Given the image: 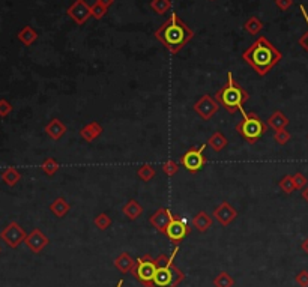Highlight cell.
<instances>
[{"instance_id": "29", "label": "cell", "mask_w": 308, "mask_h": 287, "mask_svg": "<svg viewBox=\"0 0 308 287\" xmlns=\"http://www.w3.org/2000/svg\"><path fill=\"white\" fill-rule=\"evenodd\" d=\"M94 223H95V225H97V229H98V230L104 232V230H107V229L110 227L113 221H112V217H110L109 214L101 212V214H98V215L95 217Z\"/></svg>"}, {"instance_id": "39", "label": "cell", "mask_w": 308, "mask_h": 287, "mask_svg": "<svg viewBox=\"0 0 308 287\" xmlns=\"http://www.w3.org/2000/svg\"><path fill=\"white\" fill-rule=\"evenodd\" d=\"M275 5L281 11H287L289 8H292V5H293V0H275Z\"/></svg>"}, {"instance_id": "17", "label": "cell", "mask_w": 308, "mask_h": 287, "mask_svg": "<svg viewBox=\"0 0 308 287\" xmlns=\"http://www.w3.org/2000/svg\"><path fill=\"white\" fill-rule=\"evenodd\" d=\"M44 131L47 132L53 140H60L66 134V125L59 119H51L50 122L45 125Z\"/></svg>"}, {"instance_id": "40", "label": "cell", "mask_w": 308, "mask_h": 287, "mask_svg": "<svg viewBox=\"0 0 308 287\" xmlns=\"http://www.w3.org/2000/svg\"><path fill=\"white\" fill-rule=\"evenodd\" d=\"M97 2L101 3V5H104L105 8H110L114 3V0H97Z\"/></svg>"}, {"instance_id": "15", "label": "cell", "mask_w": 308, "mask_h": 287, "mask_svg": "<svg viewBox=\"0 0 308 287\" xmlns=\"http://www.w3.org/2000/svg\"><path fill=\"white\" fill-rule=\"evenodd\" d=\"M102 127L99 122H97V120H94V122H89L87 125H84L81 129H80V137L87 142V143H92V142H95L97 139L101 137V134H102Z\"/></svg>"}, {"instance_id": "21", "label": "cell", "mask_w": 308, "mask_h": 287, "mask_svg": "<svg viewBox=\"0 0 308 287\" xmlns=\"http://www.w3.org/2000/svg\"><path fill=\"white\" fill-rule=\"evenodd\" d=\"M213 152H221V150L224 149V147H227V144H228V140L224 137V134L223 132H220V131H217V132H213L211 137L208 139V143H206Z\"/></svg>"}, {"instance_id": "4", "label": "cell", "mask_w": 308, "mask_h": 287, "mask_svg": "<svg viewBox=\"0 0 308 287\" xmlns=\"http://www.w3.org/2000/svg\"><path fill=\"white\" fill-rule=\"evenodd\" d=\"M241 113H242V119L236 124L235 129L250 144H254L256 142H259L266 134L268 124H265L263 120L259 117V114L254 113V112L248 113V112L242 110Z\"/></svg>"}, {"instance_id": "37", "label": "cell", "mask_w": 308, "mask_h": 287, "mask_svg": "<svg viewBox=\"0 0 308 287\" xmlns=\"http://www.w3.org/2000/svg\"><path fill=\"white\" fill-rule=\"evenodd\" d=\"M295 281L301 287H308V271H305V269L299 271V272L296 274V277H295Z\"/></svg>"}, {"instance_id": "10", "label": "cell", "mask_w": 308, "mask_h": 287, "mask_svg": "<svg viewBox=\"0 0 308 287\" xmlns=\"http://www.w3.org/2000/svg\"><path fill=\"white\" fill-rule=\"evenodd\" d=\"M188 233H190V229H188L187 223L175 215L173 220L170 221V224H168L165 236L170 239L175 245H179L182 240H183V238L187 236Z\"/></svg>"}, {"instance_id": "12", "label": "cell", "mask_w": 308, "mask_h": 287, "mask_svg": "<svg viewBox=\"0 0 308 287\" xmlns=\"http://www.w3.org/2000/svg\"><path fill=\"white\" fill-rule=\"evenodd\" d=\"M26 236H27L26 232L17 223H11L8 227L2 232V239L12 248H17L23 240H26Z\"/></svg>"}, {"instance_id": "25", "label": "cell", "mask_w": 308, "mask_h": 287, "mask_svg": "<svg viewBox=\"0 0 308 287\" xmlns=\"http://www.w3.org/2000/svg\"><path fill=\"white\" fill-rule=\"evenodd\" d=\"M157 175V170L152 164H143L137 169V176L140 177L143 182H149Z\"/></svg>"}, {"instance_id": "20", "label": "cell", "mask_w": 308, "mask_h": 287, "mask_svg": "<svg viewBox=\"0 0 308 287\" xmlns=\"http://www.w3.org/2000/svg\"><path fill=\"white\" fill-rule=\"evenodd\" d=\"M193 225H194V229H197L200 233H205L211 229L212 218L208 212H205V210H200V212L193 218Z\"/></svg>"}, {"instance_id": "16", "label": "cell", "mask_w": 308, "mask_h": 287, "mask_svg": "<svg viewBox=\"0 0 308 287\" xmlns=\"http://www.w3.org/2000/svg\"><path fill=\"white\" fill-rule=\"evenodd\" d=\"M114 268L122 274H130L135 268V260L130 255V253H122L114 259Z\"/></svg>"}, {"instance_id": "14", "label": "cell", "mask_w": 308, "mask_h": 287, "mask_svg": "<svg viewBox=\"0 0 308 287\" xmlns=\"http://www.w3.org/2000/svg\"><path fill=\"white\" fill-rule=\"evenodd\" d=\"M24 242H26V245H27L30 250H32L33 253H41L45 247L49 245L50 240H49V238L45 236L39 229H35V230H32V232H30V233L26 236V240H24Z\"/></svg>"}, {"instance_id": "7", "label": "cell", "mask_w": 308, "mask_h": 287, "mask_svg": "<svg viewBox=\"0 0 308 287\" xmlns=\"http://www.w3.org/2000/svg\"><path fill=\"white\" fill-rule=\"evenodd\" d=\"M157 265L149 254L143 255V257H138L135 260V268L132 271V275L140 281L146 287H152V280L155 277Z\"/></svg>"}, {"instance_id": "23", "label": "cell", "mask_w": 308, "mask_h": 287, "mask_svg": "<svg viewBox=\"0 0 308 287\" xmlns=\"http://www.w3.org/2000/svg\"><path fill=\"white\" fill-rule=\"evenodd\" d=\"M18 39L29 47V45H32L38 39V33H36V30L33 27L26 26L18 32Z\"/></svg>"}, {"instance_id": "8", "label": "cell", "mask_w": 308, "mask_h": 287, "mask_svg": "<svg viewBox=\"0 0 308 287\" xmlns=\"http://www.w3.org/2000/svg\"><path fill=\"white\" fill-rule=\"evenodd\" d=\"M194 112L202 117L203 120H209L212 119V116L217 114V112L220 110V104L217 99H213L211 95H203L200 96L195 102H194Z\"/></svg>"}, {"instance_id": "26", "label": "cell", "mask_w": 308, "mask_h": 287, "mask_svg": "<svg viewBox=\"0 0 308 287\" xmlns=\"http://www.w3.org/2000/svg\"><path fill=\"white\" fill-rule=\"evenodd\" d=\"M150 9L158 15H165L172 9V0H150Z\"/></svg>"}, {"instance_id": "41", "label": "cell", "mask_w": 308, "mask_h": 287, "mask_svg": "<svg viewBox=\"0 0 308 287\" xmlns=\"http://www.w3.org/2000/svg\"><path fill=\"white\" fill-rule=\"evenodd\" d=\"M301 248H302V251H304L305 254H308V238H305V239L302 240Z\"/></svg>"}, {"instance_id": "24", "label": "cell", "mask_w": 308, "mask_h": 287, "mask_svg": "<svg viewBox=\"0 0 308 287\" xmlns=\"http://www.w3.org/2000/svg\"><path fill=\"white\" fill-rule=\"evenodd\" d=\"M243 29H245L246 33H250V35L254 36V35H259L261 32V29H263V23L259 20V17H250L248 20L243 23Z\"/></svg>"}, {"instance_id": "5", "label": "cell", "mask_w": 308, "mask_h": 287, "mask_svg": "<svg viewBox=\"0 0 308 287\" xmlns=\"http://www.w3.org/2000/svg\"><path fill=\"white\" fill-rule=\"evenodd\" d=\"M178 251L179 248L176 245L172 251L170 262L157 266L155 277L152 280V287H178L185 280V272L175 265V257Z\"/></svg>"}, {"instance_id": "1", "label": "cell", "mask_w": 308, "mask_h": 287, "mask_svg": "<svg viewBox=\"0 0 308 287\" xmlns=\"http://www.w3.org/2000/svg\"><path fill=\"white\" fill-rule=\"evenodd\" d=\"M281 59H283L281 51L266 36H259L242 53V60L248 66H251L260 77L268 75L274 66L280 64Z\"/></svg>"}, {"instance_id": "19", "label": "cell", "mask_w": 308, "mask_h": 287, "mask_svg": "<svg viewBox=\"0 0 308 287\" xmlns=\"http://www.w3.org/2000/svg\"><path fill=\"white\" fill-rule=\"evenodd\" d=\"M289 117L284 116V113L281 110H276L269 117H268V127L272 128L274 131H278V129H283L289 125Z\"/></svg>"}, {"instance_id": "43", "label": "cell", "mask_w": 308, "mask_h": 287, "mask_svg": "<svg viewBox=\"0 0 308 287\" xmlns=\"http://www.w3.org/2000/svg\"><path fill=\"white\" fill-rule=\"evenodd\" d=\"M122 286H123V280H120V281L117 283V286H116V287H122Z\"/></svg>"}, {"instance_id": "22", "label": "cell", "mask_w": 308, "mask_h": 287, "mask_svg": "<svg viewBox=\"0 0 308 287\" xmlns=\"http://www.w3.org/2000/svg\"><path fill=\"white\" fill-rule=\"evenodd\" d=\"M69 203L64 199V197H57L51 205H50V210L57 217V218H64L68 212H69Z\"/></svg>"}, {"instance_id": "30", "label": "cell", "mask_w": 308, "mask_h": 287, "mask_svg": "<svg viewBox=\"0 0 308 287\" xmlns=\"http://www.w3.org/2000/svg\"><path fill=\"white\" fill-rule=\"evenodd\" d=\"M278 187L281 188L283 192L286 194H292L295 190H296V185H295V180H293V176L292 175H286L281 177V180L278 182Z\"/></svg>"}, {"instance_id": "38", "label": "cell", "mask_w": 308, "mask_h": 287, "mask_svg": "<svg viewBox=\"0 0 308 287\" xmlns=\"http://www.w3.org/2000/svg\"><path fill=\"white\" fill-rule=\"evenodd\" d=\"M12 112V105L6 99H0V116L6 117Z\"/></svg>"}, {"instance_id": "9", "label": "cell", "mask_w": 308, "mask_h": 287, "mask_svg": "<svg viewBox=\"0 0 308 287\" xmlns=\"http://www.w3.org/2000/svg\"><path fill=\"white\" fill-rule=\"evenodd\" d=\"M66 14L71 20H74V23L77 26H83L92 17L90 5L86 2V0H75V2L68 8Z\"/></svg>"}, {"instance_id": "28", "label": "cell", "mask_w": 308, "mask_h": 287, "mask_svg": "<svg viewBox=\"0 0 308 287\" xmlns=\"http://www.w3.org/2000/svg\"><path fill=\"white\" fill-rule=\"evenodd\" d=\"M2 179L5 180V184L9 185V187H14L15 184L18 182V180L21 179V175L18 173L17 169L14 167H8L3 173H2Z\"/></svg>"}, {"instance_id": "34", "label": "cell", "mask_w": 308, "mask_h": 287, "mask_svg": "<svg viewBox=\"0 0 308 287\" xmlns=\"http://www.w3.org/2000/svg\"><path fill=\"white\" fill-rule=\"evenodd\" d=\"M299 9H301V12H302V17H304V20H305V23L308 24V12H307V9H305V6L304 5H301L299 6ZM299 45H301V47L308 53V30H307V32L299 38Z\"/></svg>"}, {"instance_id": "27", "label": "cell", "mask_w": 308, "mask_h": 287, "mask_svg": "<svg viewBox=\"0 0 308 287\" xmlns=\"http://www.w3.org/2000/svg\"><path fill=\"white\" fill-rule=\"evenodd\" d=\"M213 286L215 287H233L235 286V280L228 272L223 271V272H220L217 277L213 278Z\"/></svg>"}, {"instance_id": "6", "label": "cell", "mask_w": 308, "mask_h": 287, "mask_svg": "<svg viewBox=\"0 0 308 287\" xmlns=\"http://www.w3.org/2000/svg\"><path fill=\"white\" fill-rule=\"evenodd\" d=\"M206 147H208V144H200L197 147L187 150L179 159L180 164L183 165V169L188 170L190 173H197L202 170L206 164V157H205Z\"/></svg>"}, {"instance_id": "44", "label": "cell", "mask_w": 308, "mask_h": 287, "mask_svg": "<svg viewBox=\"0 0 308 287\" xmlns=\"http://www.w3.org/2000/svg\"><path fill=\"white\" fill-rule=\"evenodd\" d=\"M211 2H213V0H211Z\"/></svg>"}, {"instance_id": "13", "label": "cell", "mask_w": 308, "mask_h": 287, "mask_svg": "<svg viewBox=\"0 0 308 287\" xmlns=\"http://www.w3.org/2000/svg\"><path fill=\"white\" fill-rule=\"evenodd\" d=\"M213 217L223 225V227H227V225H230L236 220L238 212L228 202H223V203H220L217 207L213 209Z\"/></svg>"}, {"instance_id": "31", "label": "cell", "mask_w": 308, "mask_h": 287, "mask_svg": "<svg viewBox=\"0 0 308 287\" xmlns=\"http://www.w3.org/2000/svg\"><path fill=\"white\" fill-rule=\"evenodd\" d=\"M41 169L47 176H54L57 173V170H59V162L54 158H47L42 162Z\"/></svg>"}, {"instance_id": "32", "label": "cell", "mask_w": 308, "mask_h": 287, "mask_svg": "<svg viewBox=\"0 0 308 287\" xmlns=\"http://www.w3.org/2000/svg\"><path fill=\"white\" fill-rule=\"evenodd\" d=\"M107 11H109V8H105L104 5L95 2L94 5L90 6V12H92V17H94L95 20H102L105 17Z\"/></svg>"}, {"instance_id": "11", "label": "cell", "mask_w": 308, "mask_h": 287, "mask_svg": "<svg viewBox=\"0 0 308 287\" xmlns=\"http://www.w3.org/2000/svg\"><path fill=\"white\" fill-rule=\"evenodd\" d=\"M173 214H172V210L168 209V207H160L157 212H153L150 217H149V223L153 229H157L160 233H164L167 232V227H168V224H170V221L173 220Z\"/></svg>"}, {"instance_id": "33", "label": "cell", "mask_w": 308, "mask_h": 287, "mask_svg": "<svg viewBox=\"0 0 308 287\" xmlns=\"http://www.w3.org/2000/svg\"><path fill=\"white\" fill-rule=\"evenodd\" d=\"M290 139H292V134L286 128L275 131V134H274V140L278 143V144H281V146L283 144H287V142H290Z\"/></svg>"}, {"instance_id": "2", "label": "cell", "mask_w": 308, "mask_h": 287, "mask_svg": "<svg viewBox=\"0 0 308 287\" xmlns=\"http://www.w3.org/2000/svg\"><path fill=\"white\" fill-rule=\"evenodd\" d=\"M155 38L172 54H178L194 38V32L178 14L173 12L160 29L155 30Z\"/></svg>"}, {"instance_id": "35", "label": "cell", "mask_w": 308, "mask_h": 287, "mask_svg": "<svg viewBox=\"0 0 308 287\" xmlns=\"http://www.w3.org/2000/svg\"><path fill=\"white\" fill-rule=\"evenodd\" d=\"M179 170V164L175 162L173 159H168L167 162L162 164V172L167 175V176H175Z\"/></svg>"}, {"instance_id": "42", "label": "cell", "mask_w": 308, "mask_h": 287, "mask_svg": "<svg viewBox=\"0 0 308 287\" xmlns=\"http://www.w3.org/2000/svg\"><path fill=\"white\" fill-rule=\"evenodd\" d=\"M301 195H302V199L308 203V185L302 190V192H301Z\"/></svg>"}, {"instance_id": "18", "label": "cell", "mask_w": 308, "mask_h": 287, "mask_svg": "<svg viewBox=\"0 0 308 287\" xmlns=\"http://www.w3.org/2000/svg\"><path fill=\"white\" fill-rule=\"evenodd\" d=\"M122 212H123V215H125L128 220L135 221L138 217H140V215L143 214V206H142L140 203H138L137 200L131 199L130 202H127V205H123Z\"/></svg>"}, {"instance_id": "36", "label": "cell", "mask_w": 308, "mask_h": 287, "mask_svg": "<svg viewBox=\"0 0 308 287\" xmlns=\"http://www.w3.org/2000/svg\"><path fill=\"white\" fill-rule=\"evenodd\" d=\"M293 180H295L296 190H304V188L308 185V179H307L301 172H298V173L293 175Z\"/></svg>"}, {"instance_id": "3", "label": "cell", "mask_w": 308, "mask_h": 287, "mask_svg": "<svg viewBox=\"0 0 308 287\" xmlns=\"http://www.w3.org/2000/svg\"><path fill=\"white\" fill-rule=\"evenodd\" d=\"M215 99L218 101V104L228 114H235V113L243 110V104L250 99V95L233 79V74L228 71L227 72V81L218 90V92L215 94Z\"/></svg>"}]
</instances>
